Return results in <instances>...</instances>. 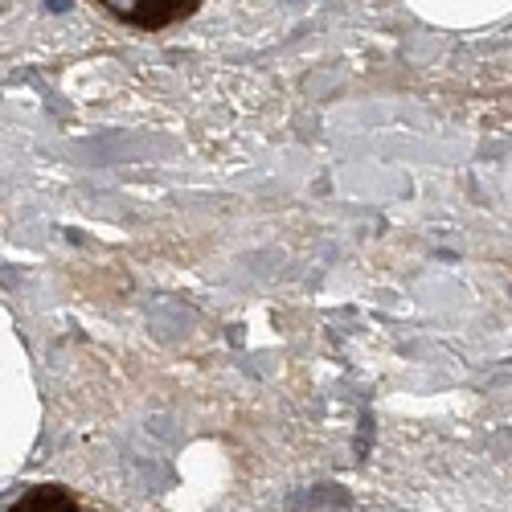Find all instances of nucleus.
I'll return each instance as SVG.
<instances>
[{
    "label": "nucleus",
    "mask_w": 512,
    "mask_h": 512,
    "mask_svg": "<svg viewBox=\"0 0 512 512\" xmlns=\"http://www.w3.org/2000/svg\"><path fill=\"white\" fill-rule=\"evenodd\" d=\"M9 512H82V508H78L70 488H62V484H37V488L21 492Z\"/></svg>",
    "instance_id": "obj_2"
},
{
    "label": "nucleus",
    "mask_w": 512,
    "mask_h": 512,
    "mask_svg": "<svg viewBox=\"0 0 512 512\" xmlns=\"http://www.w3.org/2000/svg\"><path fill=\"white\" fill-rule=\"evenodd\" d=\"M95 5L140 33H160V29L189 21L205 0H95Z\"/></svg>",
    "instance_id": "obj_1"
}]
</instances>
